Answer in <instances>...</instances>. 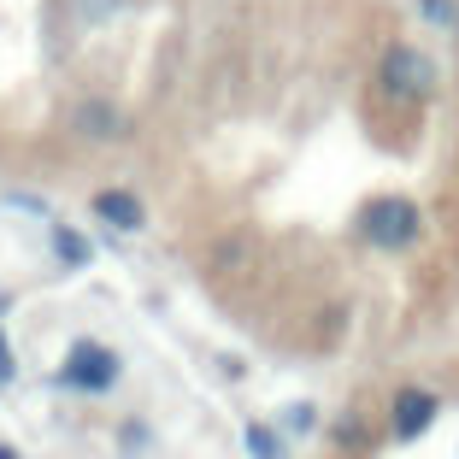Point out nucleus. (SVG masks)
Segmentation results:
<instances>
[{"mask_svg":"<svg viewBox=\"0 0 459 459\" xmlns=\"http://www.w3.org/2000/svg\"><path fill=\"white\" fill-rule=\"evenodd\" d=\"M377 95L389 100V107H419V100H430L436 95V59L424 54V48H412V41L383 48V59H377Z\"/></svg>","mask_w":459,"mask_h":459,"instance_id":"f257e3e1","label":"nucleus"},{"mask_svg":"<svg viewBox=\"0 0 459 459\" xmlns=\"http://www.w3.org/2000/svg\"><path fill=\"white\" fill-rule=\"evenodd\" d=\"M359 236L383 254H406V247L424 242V212L406 195H377V201H365L359 212Z\"/></svg>","mask_w":459,"mask_h":459,"instance_id":"f03ea898","label":"nucleus"},{"mask_svg":"<svg viewBox=\"0 0 459 459\" xmlns=\"http://www.w3.org/2000/svg\"><path fill=\"white\" fill-rule=\"evenodd\" d=\"M118 377H124V359L107 348V342H89V336L71 342L65 365H59V383H65L71 394H112Z\"/></svg>","mask_w":459,"mask_h":459,"instance_id":"7ed1b4c3","label":"nucleus"},{"mask_svg":"<svg viewBox=\"0 0 459 459\" xmlns=\"http://www.w3.org/2000/svg\"><path fill=\"white\" fill-rule=\"evenodd\" d=\"M442 419V394L424 389V383H401L389 401V436L394 442H419V436H430V424Z\"/></svg>","mask_w":459,"mask_h":459,"instance_id":"20e7f679","label":"nucleus"},{"mask_svg":"<svg viewBox=\"0 0 459 459\" xmlns=\"http://www.w3.org/2000/svg\"><path fill=\"white\" fill-rule=\"evenodd\" d=\"M89 206H95V218L107 230H118V236H135V230L148 224V206H142V195H135V189H100Z\"/></svg>","mask_w":459,"mask_h":459,"instance_id":"39448f33","label":"nucleus"},{"mask_svg":"<svg viewBox=\"0 0 459 459\" xmlns=\"http://www.w3.org/2000/svg\"><path fill=\"white\" fill-rule=\"evenodd\" d=\"M325 436H330V447H342V454H371V430H365L359 412H342Z\"/></svg>","mask_w":459,"mask_h":459,"instance_id":"423d86ee","label":"nucleus"},{"mask_svg":"<svg viewBox=\"0 0 459 459\" xmlns=\"http://www.w3.org/2000/svg\"><path fill=\"white\" fill-rule=\"evenodd\" d=\"M54 259H59V265H71V271H82L89 259H95V247L82 242V230H71V224H54Z\"/></svg>","mask_w":459,"mask_h":459,"instance_id":"0eeeda50","label":"nucleus"},{"mask_svg":"<svg viewBox=\"0 0 459 459\" xmlns=\"http://www.w3.org/2000/svg\"><path fill=\"white\" fill-rule=\"evenodd\" d=\"M242 442L254 459H283V442H277V430L271 424H242Z\"/></svg>","mask_w":459,"mask_h":459,"instance_id":"6e6552de","label":"nucleus"},{"mask_svg":"<svg viewBox=\"0 0 459 459\" xmlns=\"http://www.w3.org/2000/svg\"><path fill=\"white\" fill-rule=\"evenodd\" d=\"M419 18L436 30H459V0H419Z\"/></svg>","mask_w":459,"mask_h":459,"instance_id":"1a4fd4ad","label":"nucleus"},{"mask_svg":"<svg viewBox=\"0 0 459 459\" xmlns=\"http://www.w3.org/2000/svg\"><path fill=\"white\" fill-rule=\"evenodd\" d=\"M6 383H18V359H13V342H6V330H0V389Z\"/></svg>","mask_w":459,"mask_h":459,"instance_id":"9d476101","label":"nucleus"},{"mask_svg":"<svg viewBox=\"0 0 459 459\" xmlns=\"http://www.w3.org/2000/svg\"><path fill=\"white\" fill-rule=\"evenodd\" d=\"M289 430H295V436L312 430V406H289Z\"/></svg>","mask_w":459,"mask_h":459,"instance_id":"9b49d317","label":"nucleus"},{"mask_svg":"<svg viewBox=\"0 0 459 459\" xmlns=\"http://www.w3.org/2000/svg\"><path fill=\"white\" fill-rule=\"evenodd\" d=\"M0 459H24V454H18V447H6V442H0Z\"/></svg>","mask_w":459,"mask_h":459,"instance_id":"f8f14e48","label":"nucleus"}]
</instances>
